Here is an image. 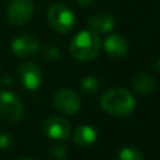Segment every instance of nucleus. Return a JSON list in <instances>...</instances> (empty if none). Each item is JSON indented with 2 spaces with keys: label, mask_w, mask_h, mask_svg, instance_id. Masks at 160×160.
Wrapping results in <instances>:
<instances>
[{
  "label": "nucleus",
  "mask_w": 160,
  "mask_h": 160,
  "mask_svg": "<svg viewBox=\"0 0 160 160\" xmlns=\"http://www.w3.org/2000/svg\"><path fill=\"white\" fill-rule=\"evenodd\" d=\"M44 134L52 140H66L71 132L70 122L61 116H50L44 122Z\"/></svg>",
  "instance_id": "8"
},
{
  "label": "nucleus",
  "mask_w": 160,
  "mask_h": 160,
  "mask_svg": "<svg viewBox=\"0 0 160 160\" xmlns=\"http://www.w3.org/2000/svg\"><path fill=\"white\" fill-rule=\"evenodd\" d=\"M68 155L66 146L64 145H55L49 150V159L50 160H65Z\"/></svg>",
  "instance_id": "16"
},
{
  "label": "nucleus",
  "mask_w": 160,
  "mask_h": 160,
  "mask_svg": "<svg viewBox=\"0 0 160 160\" xmlns=\"http://www.w3.org/2000/svg\"><path fill=\"white\" fill-rule=\"evenodd\" d=\"M96 136H98V134L92 126L81 125L74 131L72 139H74V142L80 146H89L95 142Z\"/></svg>",
  "instance_id": "13"
},
{
  "label": "nucleus",
  "mask_w": 160,
  "mask_h": 160,
  "mask_svg": "<svg viewBox=\"0 0 160 160\" xmlns=\"http://www.w3.org/2000/svg\"><path fill=\"white\" fill-rule=\"evenodd\" d=\"M154 66H155V69H156L158 71H160V58L155 60V64H154Z\"/></svg>",
  "instance_id": "20"
},
{
  "label": "nucleus",
  "mask_w": 160,
  "mask_h": 160,
  "mask_svg": "<svg viewBox=\"0 0 160 160\" xmlns=\"http://www.w3.org/2000/svg\"><path fill=\"white\" fill-rule=\"evenodd\" d=\"M132 86H134V89L139 94L149 95V94L155 91V89H156V80L149 72L140 71V72L135 74V76L132 79Z\"/></svg>",
  "instance_id": "12"
},
{
  "label": "nucleus",
  "mask_w": 160,
  "mask_h": 160,
  "mask_svg": "<svg viewBox=\"0 0 160 160\" xmlns=\"http://www.w3.org/2000/svg\"><path fill=\"white\" fill-rule=\"evenodd\" d=\"M44 56L49 61H56L59 59V56H60V52L55 46H48L45 49V51H44Z\"/></svg>",
  "instance_id": "17"
},
{
  "label": "nucleus",
  "mask_w": 160,
  "mask_h": 160,
  "mask_svg": "<svg viewBox=\"0 0 160 160\" xmlns=\"http://www.w3.org/2000/svg\"><path fill=\"white\" fill-rule=\"evenodd\" d=\"M0 68H1V65H0Z\"/></svg>",
  "instance_id": "22"
},
{
  "label": "nucleus",
  "mask_w": 160,
  "mask_h": 160,
  "mask_svg": "<svg viewBox=\"0 0 160 160\" xmlns=\"http://www.w3.org/2000/svg\"><path fill=\"white\" fill-rule=\"evenodd\" d=\"M71 55L79 61H91L94 60L101 49V40L99 35L94 31L81 30L78 32L69 44Z\"/></svg>",
  "instance_id": "2"
},
{
  "label": "nucleus",
  "mask_w": 160,
  "mask_h": 160,
  "mask_svg": "<svg viewBox=\"0 0 160 160\" xmlns=\"http://www.w3.org/2000/svg\"><path fill=\"white\" fill-rule=\"evenodd\" d=\"M101 109L112 116L130 115L136 106L135 98L124 88H112L106 90L100 99Z\"/></svg>",
  "instance_id": "1"
},
{
  "label": "nucleus",
  "mask_w": 160,
  "mask_h": 160,
  "mask_svg": "<svg viewBox=\"0 0 160 160\" xmlns=\"http://www.w3.org/2000/svg\"><path fill=\"white\" fill-rule=\"evenodd\" d=\"M114 24H115V20L114 18L110 15V14H96V15H92L90 18H88L86 20V25L88 28L96 32L98 35L99 34H106V32H110L114 28Z\"/></svg>",
  "instance_id": "11"
},
{
  "label": "nucleus",
  "mask_w": 160,
  "mask_h": 160,
  "mask_svg": "<svg viewBox=\"0 0 160 160\" xmlns=\"http://www.w3.org/2000/svg\"><path fill=\"white\" fill-rule=\"evenodd\" d=\"M18 79L22 88L26 90H36L42 82L41 69L34 62H22L18 68Z\"/></svg>",
  "instance_id": "7"
},
{
  "label": "nucleus",
  "mask_w": 160,
  "mask_h": 160,
  "mask_svg": "<svg viewBox=\"0 0 160 160\" xmlns=\"http://www.w3.org/2000/svg\"><path fill=\"white\" fill-rule=\"evenodd\" d=\"M94 1H95V0H76L78 5H79L80 8H84V9L90 8V6L94 4Z\"/></svg>",
  "instance_id": "19"
},
{
  "label": "nucleus",
  "mask_w": 160,
  "mask_h": 160,
  "mask_svg": "<svg viewBox=\"0 0 160 160\" xmlns=\"http://www.w3.org/2000/svg\"><path fill=\"white\" fill-rule=\"evenodd\" d=\"M118 160H142V155L138 149L126 146L119 151Z\"/></svg>",
  "instance_id": "15"
},
{
  "label": "nucleus",
  "mask_w": 160,
  "mask_h": 160,
  "mask_svg": "<svg viewBox=\"0 0 160 160\" xmlns=\"http://www.w3.org/2000/svg\"><path fill=\"white\" fill-rule=\"evenodd\" d=\"M40 50L39 40L30 34H22L11 41V51L19 58H30Z\"/></svg>",
  "instance_id": "9"
},
{
  "label": "nucleus",
  "mask_w": 160,
  "mask_h": 160,
  "mask_svg": "<svg viewBox=\"0 0 160 160\" xmlns=\"http://www.w3.org/2000/svg\"><path fill=\"white\" fill-rule=\"evenodd\" d=\"M12 145V138L9 134H0V150H6Z\"/></svg>",
  "instance_id": "18"
},
{
  "label": "nucleus",
  "mask_w": 160,
  "mask_h": 160,
  "mask_svg": "<svg viewBox=\"0 0 160 160\" xmlns=\"http://www.w3.org/2000/svg\"><path fill=\"white\" fill-rule=\"evenodd\" d=\"M46 20L50 28L60 34L69 32L70 30H72L75 25V15L72 10L61 2L52 4L49 8L46 14Z\"/></svg>",
  "instance_id": "3"
},
{
  "label": "nucleus",
  "mask_w": 160,
  "mask_h": 160,
  "mask_svg": "<svg viewBox=\"0 0 160 160\" xmlns=\"http://www.w3.org/2000/svg\"><path fill=\"white\" fill-rule=\"evenodd\" d=\"M100 88V81L96 76H85L81 80V89L86 94H94L98 91V89Z\"/></svg>",
  "instance_id": "14"
},
{
  "label": "nucleus",
  "mask_w": 160,
  "mask_h": 160,
  "mask_svg": "<svg viewBox=\"0 0 160 160\" xmlns=\"http://www.w3.org/2000/svg\"><path fill=\"white\" fill-rule=\"evenodd\" d=\"M0 115L10 122H18L24 116V104L21 99L8 90L0 91Z\"/></svg>",
  "instance_id": "4"
},
{
  "label": "nucleus",
  "mask_w": 160,
  "mask_h": 160,
  "mask_svg": "<svg viewBox=\"0 0 160 160\" xmlns=\"http://www.w3.org/2000/svg\"><path fill=\"white\" fill-rule=\"evenodd\" d=\"M19 160H38V159H34V158H21V159H19Z\"/></svg>",
  "instance_id": "21"
},
{
  "label": "nucleus",
  "mask_w": 160,
  "mask_h": 160,
  "mask_svg": "<svg viewBox=\"0 0 160 160\" xmlns=\"http://www.w3.org/2000/svg\"><path fill=\"white\" fill-rule=\"evenodd\" d=\"M52 104L56 110L65 115L76 114L80 110L81 100L72 89H60L52 96Z\"/></svg>",
  "instance_id": "6"
},
{
  "label": "nucleus",
  "mask_w": 160,
  "mask_h": 160,
  "mask_svg": "<svg viewBox=\"0 0 160 160\" xmlns=\"http://www.w3.org/2000/svg\"><path fill=\"white\" fill-rule=\"evenodd\" d=\"M104 50L111 58H122L128 52V41L119 34H111L104 41Z\"/></svg>",
  "instance_id": "10"
},
{
  "label": "nucleus",
  "mask_w": 160,
  "mask_h": 160,
  "mask_svg": "<svg viewBox=\"0 0 160 160\" xmlns=\"http://www.w3.org/2000/svg\"><path fill=\"white\" fill-rule=\"evenodd\" d=\"M34 10L31 0H11L6 8V19L11 25L21 26L32 18Z\"/></svg>",
  "instance_id": "5"
}]
</instances>
